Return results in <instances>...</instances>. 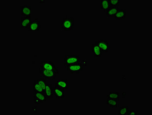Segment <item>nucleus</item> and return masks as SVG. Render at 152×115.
Instances as JSON below:
<instances>
[{"mask_svg":"<svg viewBox=\"0 0 152 115\" xmlns=\"http://www.w3.org/2000/svg\"><path fill=\"white\" fill-rule=\"evenodd\" d=\"M80 56L75 55H66L64 58L65 66L67 65L80 63Z\"/></svg>","mask_w":152,"mask_h":115,"instance_id":"nucleus-4","label":"nucleus"},{"mask_svg":"<svg viewBox=\"0 0 152 115\" xmlns=\"http://www.w3.org/2000/svg\"><path fill=\"white\" fill-rule=\"evenodd\" d=\"M126 15V13L125 9H119L117 12L114 18L117 20H122L125 19Z\"/></svg>","mask_w":152,"mask_h":115,"instance_id":"nucleus-15","label":"nucleus"},{"mask_svg":"<svg viewBox=\"0 0 152 115\" xmlns=\"http://www.w3.org/2000/svg\"><path fill=\"white\" fill-rule=\"evenodd\" d=\"M120 93L119 92H110L107 96V99H111L119 101Z\"/></svg>","mask_w":152,"mask_h":115,"instance_id":"nucleus-17","label":"nucleus"},{"mask_svg":"<svg viewBox=\"0 0 152 115\" xmlns=\"http://www.w3.org/2000/svg\"><path fill=\"white\" fill-rule=\"evenodd\" d=\"M94 44L99 47L102 53H107L110 49V44L107 40H99L95 42Z\"/></svg>","mask_w":152,"mask_h":115,"instance_id":"nucleus-6","label":"nucleus"},{"mask_svg":"<svg viewBox=\"0 0 152 115\" xmlns=\"http://www.w3.org/2000/svg\"><path fill=\"white\" fill-rule=\"evenodd\" d=\"M21 12L22 16H31L32 14V7L28 5L20 7Z\"/></svg>","mask_w":152,"mask_h":115,"instance_id":"nucleus-10","label":"nucleus"},{"mask_svg":"<svg viewBox=\"0 0 152 115\" xmlns=\"http://www.w3.org/2000/svg\"><path fill=\"white\" fill-rule=\"evenodd\" d=\"M39 71L40 75L42 78L48 80H54L56 77L57 74H58V73L53 70L41 69Z\"/></svg>","mask_w":152,"mask_h":115,"instance_id":"nucleus-3","label":"nucleus"},{"mask_svg":"<svg viewBox=\"0 0 152 115\" xmlns=\"http://www.w3.org/2000/svg\"><path fill=\"white\" fill-rule=\"evenodd\" d=\"M33 98L34 102L37 105L46 101L47 98L43 93L39 92H34Z\"/></svg>","mask_w":152,"mask_h":115,"instance_id":"nucleus-7","label":"nucleus"},{"mask_svg":"<svg viewBox=\"0 0 152 115\" xmlns=\"http://www.w3.org/2000/svg\"><path fill=\"white\" fill-rule=\"evenodd\" d=\"M138 111L135 110L128 111V113L127 115H136L137 114Z\"/></svg>","mask_w":152,"mask_h":115,"instance_id":"nucleus-24","label":"nucleus"},{"mask_svg":"<svg viewBox=\"0 0 152 115\" xmlns=\"http://www.w3.org/2000/svg\"><path fill=\"white\" fill-rule=\"evenodd\" d=\"M75 25V19L73 17H67L64 18L61 22V26L62 29L66 31H71L73 29Z\"/></svg>","mask_w":152,"mask_h":115,"instance_id":"nucleus-1","label":"nucleus"},{"mask_svg":"<svg viewBox=\"0 0 152 115\" xmlns=\"http://www.w3.org/2000/svg\"><path fill=\"white\" fill-rule=\"evenodd\" d=\"M106 104L110 106L111 108H117V101L114 99H107Z\"/></svg>","mask_w":152,"mask_h":115,"instance_id":"nucleus-21","label":"nucleus"},{"mask_svg":"<svg viewBox=\"0 0 152 115\" xmlns=\"http://www.w3.org/2000/svg\"><path fill=\"white\" fill-rule=\"evenodd\" d=\"M91 52L93 53L94 58H97L102 56V52L99 47L96 44L92 45L91 47Z\"/></svg>","mask_w":152,"mask_h":115,"instance_id":"nucleus-9","label":"nucleus"},{"mask_svg":"<svg viewBox=\"0 0 152 115\" xmlns=\"http://www.w3.org/2000/svg\"><path fill=\"white\" fill-rule=\"evenodd\" d=\"M68 84L67 79L58 80L56 81L55 87H58L63 90H66L68 88Z\"/></svg>","mask_w":152,"mask_h":115,"instance_id":"nucleus-12","label":"nucleus"},{"mask_svg":"<svg viewBox=\"0 0 152 115\" xmlns=\"http://www.w3.org/2000/svg\"><path fill=\"white\" fill-rule=\"evenodd\" d=\"M36 82L40 85L43 90L44 95H45L47 84L46 79L44 78H40V79L36 80Z\"/></svg>","mask_w":152,"mask_h":115,"instance_id":"nucleus-18","label":"nucleus"},{"mask_svg":"<svg viewBox=\"0 0 152 115\" xmlns=\"http://www.w3.org/2000/svg\"><path fill=\"white\" fill-rule=\"evenodd\" d=\"M43 69V70H48L54 71L59 74V71L58 68L55 67V64L53 63L51 61H47L43 60L40 63L39 70Z\"/></svg>","mask_w":152,"mask_h":115,"instance_id":"nucleus-2","label":"nucleus"},{"mask_svg":"<svg viewBox=\"0 0 152 115\" xmlns=\"http://www.w3.org/2000/svg\"><path fill=\"white\" fill-rule=\"evenodd\" d=\"M110 7L119 9L120 3V0H108Z\"/></svg>","mask_w":152,"mask_h":115,"instance_id":"nucleus-23","label":"nucleus"},{"mask_svg":"<svg viewBox=\"0 0 152 115\" xmlns=\"http://www.w3.org/2000/svg\"><path fill=\"white\" fill-rule=\"evenodd\" d=\"M53 91L54 95H55V98H64L65 97L64 90L55 87L53 88Z\"/></svg>","mask_w":152,"mask_h":115,"instance_id":"nucleus-13","label":"nucleus"},{"mask_svg":"<svg viewBox=\"0 0 152 115\" xmlns=\"http://www.w3.org/2000/svg\"><path fill=\"white\" fill-rule=\"evenodd\" d=\"M100 6L101 9L107 10L110 7L108 0H101L100 4Z\"/></svg>","mask_w":152,"mask_h":115,"instance_id":"nucleus-19","label":"nucleus"},{"mask_svg":"<svg viewBox=\"0 0 152 115\" xmlns=\"http://www.w3.org/2000/svg\"><path fill=\"white\" fill-rule=\"evenodd\" d=\"M71 74H79L83 70V66L80 63L68 65L65 66Z\"/></svg>","mask_w":152,"mask_h":115,"instance_id":"nucleus-5","label":"nucleus"},{"mask_svg":"<svg viewBox=\"0 0 152 115\" xmlns=\"http://www.w3.org/2000/svg\"><path fill=\"white\" fill-rule=\"evenodd\" d=\"M119 9L117 8L110 7L107 10H106V15L109 17H114L115 16Z\"/></svg>","mask_w":152,"mask_h":115,"instance_id":"nucleus-16","label":"nucleus"},{"mask_svg":"<svg viewBox=\"0 0 152 115\" xmlns=\"http://www.w3.org/2000/svg\"><path fill=\"white\" fill-rule=\"evenodd\" d=\"M53 88L52 87V85L47 83L46 90L45 92V95L47 98H53Z\"/></svg>","mask_w":152,"mask_h":115,"instance_id":"nucleus-14","label":"nucleus"},{"mask_svg":"<svg viewBox=\"0 0 152 115\" xmlns=\"http://www.w3.org/2000/svg\"><path fill=\"white\" fill-rule=\"evenodd\" d=\"M31 22V16H23L21 19V27L23 28H28Z\"/></svg>","mask_w":152,"mask_h":115,"instance_id":"nucleus-11","label":"nucleus"},{"mask_svg":"<svg viewBox=\"0 0 152 115\" xmlns=\"http://www.w3.org/2000/svg\"><path fill=\"white\" fill-rule=\"evenodd\" d=\"M41 27L40 22L38 19H35L33 21L31 22L27 28L29 31H40Z\"/></svg>","mask_w":152,"mask_h":115,"instance_id":"nucleus-8","label":"nucleus"},{"mask_svg":"<svg viewBox=\"0 0 152 115\" xmlns=\"http://www.w3.org/2000/svg\"><path fill=\"white\" fill-rule=\"evenodd\" d=\"M128 106H123L122 107H119L118 111V115H126L128 111Z\"/></svg>","mask_w":152,"mask_h":115,"instance_id":"nucleus-20","label":"nucleus"},{"mask_svg":"<svg viewBox=\"0 0 152 115\" xmlns=\"http://www.w3.org/2000/svg\"><path fill=\"white\" fill-rule=\"evenodd\" d=\"M36 81V80H35V82L33 83V89L34 92H41L44 94L43 90L41 86Z\"/></svg>","mask_w":152,"mask_h":115,"instance_id":"nucleus-22","label":"nucleus"}]
</instances>
